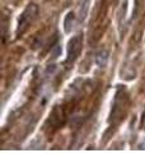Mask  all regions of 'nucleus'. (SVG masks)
<instances>
[{"label": "nucleus", "mask_w": 145, "mask_h": 153, "mask_svg": "<svg viewBox=\"0 0 145 153\" xmlns=\"http://www.w3.org/2000/svg\"><path fill=\"white\" fill-rule=\"evenodd\" d=\"M127 93L124 88H118L117 93L115 96L113 105H112V111H111V120H113V123H118L124 119V115L127 110Z\"/></svg>", "instance_id": "nucleus-1"}, {"label": "nucleus", "mask_w": 145, "mask_h": 153, "mask_svg": "<svg viewBox=\"0 0 145 153\" xmlns=\"http://www.w3.org/2000/svg\"><path fill=\"white\" fill-rule=\"evenodd\" d=\"M38 13V7L35 3H30L27 5V8L23 10V13L19 17L18 21V27H17V35H22L27 31V28L31 26V23L35 21Z\"/></svg>", "instance_id": "nucleus-2"}, {"label": "nucleus", "mask_w": 145, "mask_h": 153, "mask_svg": "<svg viewBox=\"0 0 145 153\" xmlns=\"http://www.w3.org/2000/svg\"><path fill=\"white\" fill-rule=\"evenodd\" d=\"M81 49H83V35H76L67 44V56L66 63H74L78 59Z\"/></svg>", "instance_id": "nucleus-3"}, {"label": "nucleus", "mask_w": 145, "mask_h": 153, "mask_svg": "<svg viewBox=\"0 0 145 153\" xmlns=\"http://www.w3.org/2000/svg\"><path fill=\"white\" fill-rule=\"evenodd\" d=\"M74 25H75V16H74V13H72V12H70V13H67L66 17H65L64 31L66 33H70L71 30H72V27H74Z\"/></svg>", "instance_id": "nucleus-4"}, {"label": "nucleus", "mask_w": 145, "mask_h": 153, "mask_svg": "<svg viewBox=\"0 0 145 153\" xmlns=\"http://www.w3.org/2000/svg\"><path fill=\"white\" fill-rule=\"evenodd\" d=\"M107 61H108V52L106 51V50H102V51H99L98 54L95 55V63L98 66H106L107 65Z\"/></svg>", "instance_id": "nucleus-5"}, {"label": "nucleus", "mask_w": 145, "mask_h": 153, "mask_svg": "<svg viewBox=\"0 0 145 153\" xmlns=\"http://www.w3.org/2000/svg\"><path fill=\"white\" fill-rule=\"evenodd\" d=\"M51 54H52V57H55V59H56L57 56H60V54H61V49H60V46L57 45V44L54 46V49H52Z\"/></svg>", "instance_id": "nucleus-6"}, {"label": "nucleus", "mask_w": 145, "mask_h": 153, "mask_svg": "<svg viewBox=\"0 0 145 153\" xmlns=\"http://www.w3.org/2000/svg\"><path fill=\"white\" fill-rule=\"evenodd\" d=\"M140 128L145 130V107H144L143 114H141V120H140Z\"/></svg>", "instance_id": "nucleus-7"}]
</instances>
